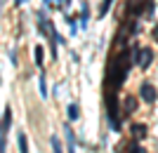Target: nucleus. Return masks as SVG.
<instances>
[{
	"label": "nucleus",
	"instance_id": "obj_1",
	"mask_svg": "<svg viewBox=\"0 0 158 153\" xmlns=\"http://www.w3.org/2000/svg\"><path fill=\"white\" fill-rule=\"evenodd\" d=\"M130 66H132V59H130V52L123 50L120 54H116L109 64V80H106V85H111L113 92H118V87L125 83L127 73H130Z\"/></svg>",
	"mask_w": 158,
	"mask_h": 153
},
{
	"label": "nucleus",
	"instance_id": "obj_2",
	"mask_svg": "<svg viewBox=\"0 0 158 153\" xmlns=\"http://www.w3.org/2000/svg\"><path fill=\"white\" fill-rule=\"evenodd\" d=\"M132 54H135V57H132V64H137L139 68H144V71H146V68L151 66L153 52L149 50V47H144V50H142L139 45H132Z\"/></svg>",
	"mask_w": 158,
	"mask_h": 153
},
{
	"label": "nucleus",
	"instance_id": "obj_3",
	"mask_svg": "<svg viewBox=\"0 0 158 153\" xmlns=\"http://www.w3.org/2000/svg\"><path fill=\"white\" fill-rule=\"evenodd\" d=\"M10 125H12V113L5 111V115H2V120H0V153H5V139H7Z\"/></svg>",
	"mask_w": 158,
	"mask_h": 153
},
{
	"label": "nucleus",
	"instance_id": "obj_4",
	"mask_svg": "<svg viewBox=\"0 0 158 153\" xmlns=\"http://www.w3.org/2000/svg\"><path fill=\"white\" fill-rule=\"evenodd\" d=\"M139 97H142L146 104H153V101H156V87H153L151 83H142V87H139Z\"/></svg>",
	"mask_w": 158,
	"mask_h": 153
},
{
	"label": "nucleus",
	"instance_id": "obj_5",
	"mask_svg": "<svg viewBox=\"0 0 158 153\" xmlns=\"http://www.w3.org/2000/svg\"><path fill=\"white\" fill-rule=\"evenodd\" d=\"M132 137L137 141H142L146 137V125H142V123H137V125H132Z\"/></svg>",
	"mask_w": 158,
	"mask_h": 153
},
{
	"label": "nucleus",
	"instance_id": "obj_6",
	"mask_svg": "<svg viewBox=\"0 0 158 153\" xmlns=\"http://www.w3.org/2000/svg\"><path fill=\"white\" fill-rule=\"evenodd\" d=\"M64 132H66V146H69V153H76V139H73L71 127L66 125V127H64Z\"/></svg>",
	"mask_w": 158,
	"mask_h": 153
},
{
	"label": "nucleus",
	"instance_id": "obj_7",
	"mask_svg": "<svg viewBox=\"0 0 158 153\" xmlns=\"http://www.w3.org/2000/svg\"><path fill=\"white\" fill-rule=\"evenodd\" d=\"M17 141H19V153H28V141H26V134L19 132L17 134Z\"/></svg>",
	"mask_w": 158,
	"mask_h": 153
},
{
	"label": "nucleus",
	"instance_id": "obj_8",
	"mask_svg": "<svg viewBox=\"0 0 158 153\" xmlns=\"http://www.w3.org/2000/svg\"><path fill=\"white\" fill-rule=\"evenodd\" d=\"M87 21H90V7H87V2H83V7H80V24L87 26Z\"/></svg>",
	"mask_w": 158,
	"mask_h": 153
},
{
	"label": "nucleus",
	"instance_id": "obj_9",
	"mask_svg": "<svg viewBox=\"0 0 158 153\" xmlns=\"http://www.w3.org/2000/svg\"><path fill=\"white\" fill-rule=\"evenodd\" d=\"M78 118H80L78 104H69V120H78Z\"/></svg>",
	"mask_w": 158,
	"mask_h": 153
},
{
	"label": "nucleus",
	"instance_id": "obj_10",
	"mask_svg": "<svg viewBox=\"0 0 158 153\" xmlns=\"http://www.w3.org/2000/svg\"><path fill=\"white\" fill-rule=\"evenodd\" d=\"M111 5H113V0H102V7H99V19H104V17H106V12L111 10Z\"/></svg>",
	"mask_w": 158,
	"mask_h": 153
},
{
	"label": "nucleus",
	"instance_id": "obj_11",
	"mask_svg": "<svg viewBox=\"0 0 158 153\" xmlns=\"http://www.w3.org/2000/svg\"><path fill=\"white\" fill-rule=\"evenodd\" d=\"M125 151H127V153H146L144 148H142V146L137 144V141H132V144H127V148H125Z\"/></svg>",
	"mask_w": 158,
	"mask_h": 153
},
{
	"label": "nucleus",
	"instance_id": "obj_12",
	"mask_svg": "<svg viewBox=\"0 0 158 153\" xmlns=\"http://www.w3.org/2000/svg\"><path fill=\"white\" fill-rule=\"evenodd\" d=\"M33 57H35V64H38V66H43V47H40V45H35Z\"/></svg>",
	"mask_w": 158,
	"mask_h": 153
},
{
	"label": "nucleus",
	"instance_id": "obj_13",
	"mask_svg": "<svg viewBox=\"0 0 158 153\" xmlns=\"http://www.w3.org/2000/svg\"><path fill=\"white\" fill-rule=\"evenodd\" d=\"M50 144H52V151H54V153H64V148H61V141L57 139V137H52V139H50Z\"/></svg>",
	"mask_w": 158,
	"mask_h": 153
},
{
	"label": "nucleus",
	"instance_id": "obj_14",
	"mask_svg": "<svg viewBox=\"0 0 158 153\" xmlns=\"http://www.w3.org/2000/svg\"><path fill=\"white\" fill-rule=\"evenodd\" d=\"M40 97H47V87H45V75H40Z\"/></svg>",
	"mask_w": 158,
	"mask_h": 153
},
{
	"label": "nucleus",
	"instance_id": "obj_15",
	"mask_svg": "<svg viewBox=\"0 0 158 153\" xmlns=\"http://www.w3.org/2000/svg\"><path fill=\"white\" fill-rule=\"evenodd\" d=\"M135 106H137L135 99H125V111H135Z\"/></svg>",
	"mask_w": 158,
	"mask_h": 153
},
{
	"label": "nucleus",
	"instance_id": "obj_16",
	"mask_svg": "<svg viewBox=\"0 0 158 153\" xmlns=\"http://www.w3.org/2000/svg\"><path fill=\"white\" fill-rule=\"evenodd\" d=\"M151 35H153V38H156V40H158V24H156V26H153V31H151Z\"/></svg>",
	"mask_w": 158,
	"mask_h": 153
},
{
	"label": "nucleus",
	"instance_id": "obj_17",
	"mask_svg": "<svg viewBox=\"0 0 158 153\" xmlns=\"http://www.w3.org/2000/svg\"><path fill=\"white\" fill-rule=\"evenodd\" d=\"M24 2H28V0H14V5H24Z\"/></svg>",
	"mask_w": 158,
	"mask_h": 153
}]
</instances>
